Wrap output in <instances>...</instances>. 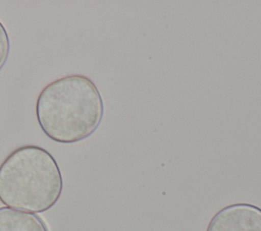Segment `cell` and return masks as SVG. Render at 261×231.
Instances as JSON below:
<instances>
[{
    "instance_id": "cell-4",
    "label": "cell",
    "mask_w": 261,
    "mask_h": 231,
    "mask_svg": "<svg viewBox=\"0 0 261 231\" xmlns=\"http://www.w3.org/2000/svg\"><path fill=\"white\" fill-rule=\"evenodd\" d=\"M0 231H48L43 220L35 214L0 208Z\"/></svg>"
},
{
    "instance_id": "cell-2",
    "label": "cell",
    "mask_w": 261,
    "mask_h": 231,
    "mask_svg": "<svg viewBox=\"0 0 261 231\" xmlns=\"http://www.w3.org/2000/svg\"><path fill=\"white\" fill-rule=\"evenodd\" d=\"M63 189L54 157L39 146L13 150L0 165V201L8 208L38 214L50 210Z\"/></svg>"
},
{
    "instance_id": "cell-5",
    "label": "cell",
    "mask_w": 261,
    "mask_h": 231,
    "mask_svg": "<svg viewBox=\"0 0 261 231\" xmlns=\"http://www.w3.org/2000/svg\"><path fill=\"white\" fill-rule=\"evenodd\" d=\"M10 50V42L8 34L4 25L0 21V70L4 67Z\"/></svg>"
},
{
    "instance_id": "cell-3",
    "label": "cell",
    "mask_w": 261,
    "mask_h": 231,
    "mask_svg": "<svg viewBox=\"0 0 261 231\" xmlns=\"http://www.w3.org/2000/svg\"><path fill=\"white\" fill-rule=\"evenodd\" d=\"M206 231H261V209L247 203L228 205L211 218Z\"/></svg>"
},
{
    "instance_id": "cell-1",
    "label": "cell",
    "mask_w": 261,
    "mask_h": 231,
    "mask_svg": "<svg viewBox=\"0 0 261 231\" xmlns=\"http://www.w3.org/2000/svg\"><path fill=\"white\" fill-rule=\"evenodd\" d=\"M104 115L96 84L82 74L48 83L36 101V118L42 131L58 143H75L92 135Z\"/></svg>"
}]
</instances>
